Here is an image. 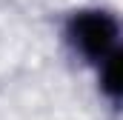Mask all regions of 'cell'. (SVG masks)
Returning <instances> with one entry per match:
<instances>
[{"instance_id":"cell-2","label":"cell","mask_w":123,"mask_h":120,"mask_svg":"<svg viewBox=\"0 0 123 120\" xmlns=\"http://www.w3.org/2000/svg\"><path fill=\"white\" fill-rule=\"evenodd\" d=\"M123 52L115 54V57L103 60L97 69H94V89H97V97L112 109V112H120V100H123Z\"/></svg>"},{"instance_id":"cell-1","label":"cell","mask_w":123,"mask_h":120,"mask_svg":"<svg viewBox=\"0 0 123 120\" xmlns=\"http://www.w3.org/2000/svg\"><path fill=\"white\" fill-rule=\"evenodd\" d=\"M60 43L74 63L94 72L103 60L123 52V23L112 6H77L60 20Z\"/></svg>"}]
</instances>
